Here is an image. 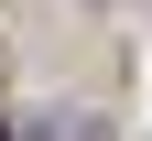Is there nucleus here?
<instances>
[{
    "label": "nucleus",
    "instance_id": "f257e3e1",
    "mask_svg": "<svg viewBox=\"0 0 152 141\" xmlns=\"http://www.w3.org/2000/svg\"><path fill=\"white\" fill-rule=\"evenodd\" d=\"M33 141H98V130H87V119H65V109H54V119H44V130H33Z\"/></svg>",
    "mask_w": 152,
    "mask_h": 141
}]
</instances>
